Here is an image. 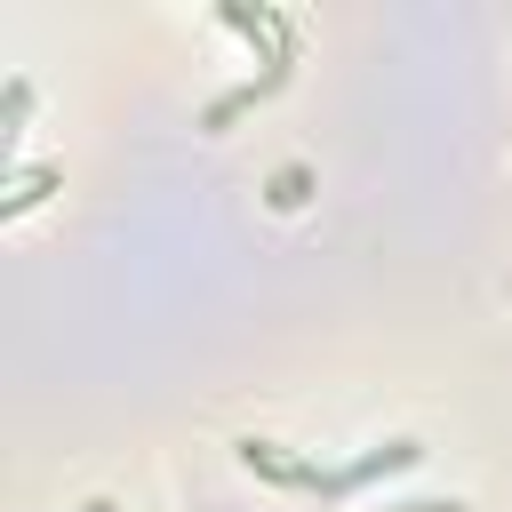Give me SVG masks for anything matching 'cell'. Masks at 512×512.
I'll list each match as a JSON object with an SVG mask.
<instances>
[{
    "label": "cell",
    "mask_w": 512,
    "mask_h": 512,
    "mask_svg": "<svg viewBox=\"0 0 512 512\" xmlns=\"http://www.w3.org/2000/svg\"><path fill=\"white\" fill-rule=\"evenodd\" d=\"M416 456H424V440H384V448H368L360 464L328 472V496H352V488H368V480H384V472H408Z\"/></svg>",
    "instance_id": "7a4b0ae2"
},
{
    "label": "cell",
    "mask_w": 512,
    "mask_h": 512,
    "mask_svg": "<svg viewBox=\"0 0 512 512\" xmlns=\"http://www.w3.org/2000/svg\"><path fill=\"white\" fill-rule=\"evenodd\" d=\"M24 112H32V88H24V72H8V96H0V152H8V168H16V128H24Z\"/></svg>",
    "instance_id": "3957f363"
},
{
    "label": "cell",
    "mask_w": 512,
    "mask_h": 512,
    "mask_svg": "<svg viewBox=\"0 0 512 512\" xmlns=\"http://www.w3.org/2000/svg\"><path fill=\"white\" fill-rule=\"evenodd\" d=\"M232 448H240V464H248L256 480H272V488H320V496H328V472H320V464L280 456V448H272V440H256V432H248V440H232Z\"/></svg>",
    "instance_id": "6da1fadb"
},
{
    "label": "cell",
    "mask_w": 512,
    "mask_h": 512,
    "mask_svg": "<svg viewBox=\"0 0 512 512\" xmlns=\"http://www.w3.org/2000/svg\"><path fill=\"white\" fill-rule=\"evenodd\" d=\"M392 512H464L456 496H424V504H392Z\"/></svg>",
    "instance_id": "8992f818"
},
{
    "label": "cell",
    "mask_w": 512,
    "mask_h": 512,
    "mask_svg": "<svg viewBox=\"0 0 512 512\" xmlns=\"http://www.w3.org/2000/svg\"><path fill=\"white\" fill-rule=\"evenodd\" d=\"M264 192H272V208H296V200L312 192V168H304V160H288V168H280V176H272Z\"/></svg>",
    "instance_id": "5b68a950"
},
{
    "label": "cell",
    "mask_w": 512,
    "mask_h": 512,
    "mask_svg": "<svg viewBox=\"0 0 512 512\" xmlns=\"http://www.w3.org/2000/svg\"><path fill=\"white\" fill-rule=\"evenodd\" d=\"M48 184H56V168H16V192L0 200V216H24V208H40V200H48Z\"/></svg>",
    "instance_id": "277c9868"
}]
</instances>
